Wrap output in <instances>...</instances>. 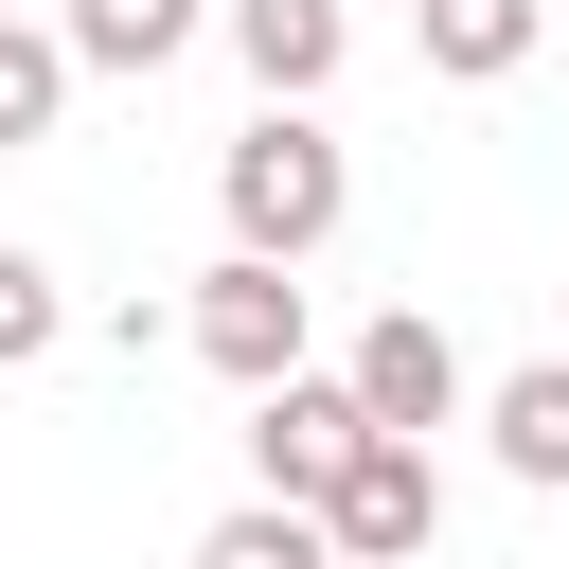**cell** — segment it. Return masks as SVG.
I'll return each mask as SVG.
<instances>
[{
    "mask_svg": "<svg viewBox=\"0 0 569 569\" xmlns=\"http://www.w3.org/2000/svg\"><path fill=\"white\" fill-rule=\"evenodd\" d=\"M213 196H231V249H267V267H302L338 213H356V160L320 142V107H267V124H231V160H213Z\"/></svg>",
    "mask_w": 569,
    "mask_h": 569,
    "instance_id": "1",
    "label": "cell"
},
{
    "mask_svg": "<svg viewBox=\"0 0 569 569\" xmlns=\"http://www.w3.org/2000/svg\"><path fill=\"white\" fill-rule=\"evenodd\" d=\"M178 338L231 373V391H284L302 373V267H267V249H231V267H196V302H178Z\"/></svg>",
    "mask_w": 569,
    "mask_h": 569,
    "instance_id": "2",
    "label": "cell"
},
{
    "mask_svg": "<svg viewBox=\"0 0 569 569\" xmlns=\"http://www.w3.org/2000/svg\"><path fill=\"white\" fill-rule=\"evenodd\" d=\"M356 445H373V409H356V373H284V391H249V480L267 498H338L356 480Z\"/></svg>",
    "mask_w": 569,
    "mask_h": 569,
    "instance_id": "3",
    "label": "cell"
},
{
    "mask_svg": "<svg viewBox=\"0 0 569 569\" xmlns=\"http://www.w3.org/2000/svg\"><path fill=\"white\" fill-rule=\"evenodd\" d=\"M320 533H338V569H427V533H445V480H427V445H356V480L320 498Z\"/></svg>",
    "mask_w": 569,
    "mask_h": 569,
    "instance_id": "4",
    "label": "cell"
},
{
    "mask_svg": "<svg viewBox=\"0 0 569 569\" xmlns=\"http://www.w3.org/2000/svg\"><path fill=\"white\" fill-rule=\"evenodd\" d=\"M338 373H356V409H373L391 445H427V427L462 409V338H445L427 302H391V320H356V356H338Z\"/></svg>",
    "mask_w": 569,
    "mask_h": 569,
    "instance_id": "5",
    "label": "cell"
},
{
    "mask_svg": "<svg viewBox=\"0 0 569 569\" xmlns=\"http://www.w3.org/2000/svg\"><path fill=\"white\" fill-rule=\"evenodd\" d=\"M231 53H249L267 107H320L338 53H356V0H231Z\"/></svg>",
    "mask_w": 569,
    "mask_h": 569,
    "instance_id": "6",
    "label": "cell"
},
{
    "mask_svg": "<svg viewBox=\"0 0 569 569\" xmlns=\"http://www.w3.org/2000/svg\"><path fill=\"white\" fill-rule=\"evenodd\" d=\"M409 36H427V71H445V89H498V71H533L551 0H409Z\"/></svg>",
    "mask_w": 569,
    "mask_h": 569,
    "instance_id": "7",
    "label": "cell"
},
{
    "mask_svg": "<svg viewBox=\"0 0 569 569\" xmlns=\"http://www.w3.org/2000/svg\"><path fill=\"white\" fill-rule=\"evenodd\" d=\"M196 18H213V0H71L53 36H71V71H178Z\"/></svg>",
    "mask_w": 569,
    "mask_h": 569,
    "instance_id": "8",
    "label": "cell"
},
{
    "mask_svg": "<svg viewBox=\"0 0 569 569\" xmlns=\"http://www.w3.org/2000/svg\"><path fill=\"white\" fill-rule=\"evenodd\" d=\"M480 427H498V462H516L533 498H569V356H533V373H498V409H480Z\"/></svg>",
    "mask_w": 569,
    "mask_h": 569,
    "instance_id": "9",
    "label": "cell"
},
{
    "mask_svg": "<svg viewBox=\"0 0 569 569\" xmlns=\"http://www.w3.org/2000/svg\"><path fill=\"white\" fill-rule=\"evenodd\" d=\"M53 107H71V36H36V18L0 0V160L53 142Z\"/></svg>",
    "mask_w": 569,
    "mask_h": 569,
    "instance_id": "10",
    "label": "cell"
},
{
    "mask_svg": "<svg viewBox=\"0 0 569 569\" xmlns=\"http://www.w3.org/2000/svg\"><path fill=\"white\" fill-rule=\"evenodd\" d=\"M196 569H338V533H320L302 498H249V516H213V533H196Z\"/></svg>",
    "mask_w": 569,
    "mask_h": 569,
    "instance_id": "11",
    "label": "cell"
},
{
    "mask_svg": "<svg viewBox=\"0 0 569 569\" xmlns=\"http://www.w3.org/2000/svg\"><path fill=\"white\" fill-rule=\"evenodd\" d=\"M53 338H71V302H53V267H36V249H0V373H36Z\"/></svg>",
    "mask_w": 569,
    "mask_h": 569,
    "instance_id": "12",
    "label": "cell"
}]
</instances>
